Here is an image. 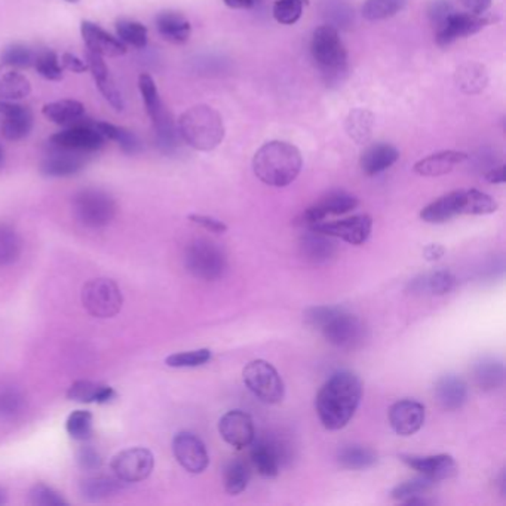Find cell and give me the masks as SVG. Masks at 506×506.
Here are the masks:
<instances>
[{"label": "cell", "mask_w": 506, "mask_h": 506, "mask_svg": "<svg viewBox=\"0 0 506 506\" xmlns=\"http://www.w3.org/2000/svg\"><path fill=\"white\" fill-rule=\"evenodd\" d=\"M125 484L127 483H123L122 479H119L116 475L114 477L92 475V477L82 479L81 493L88 501L100 502L121 492L125 487Z\"/></svg>", "instance_id": "d6a6232c"}, {"label": "cell", "mask_w": 506, "mask_h": 506, "mask_svg": "<svg viewBox=\"0 0 506 506\" xmlns=\"http://www.w3.org/2000/svg\"><path fill=\"white\" fill-rule=\"evenodd\" d=\"M66 2H69V4H78L79 0H66Z\"/></svg>", "instance_id": "e7e4bbea"}, {"label": "cell", "mask_w": 506, "mask_h": 506, "mask_svg": "<svg viewBox=\"0 0 506 506\" xmlns=\"http://www.w3.org/2000/svg\"><path fill=\"white\" fill-rule=\"evenodd\" d=\"M186 269L202 281H215L222 278L228 268L224 251L217 244L208 239H197L191 242L184 254Z\"/></svg>", "instance_id": "52a82bcc"}, {"label": "cell", "mask_w": 506, "mask_h": 506, "mask_svg": "<svg viewBox=\"0 0 506 506\" xmlns=\"http://www.w3.org/2000/svg\"><path fill=\"white\" fill-rule=\"evenodd\" d=\"M30 501L36 506H61L69 503L57 490L43 483L33 486L30 490Z\"/></svg>", "instance_id": "db71d44e"}, {"label": "cell", "mask_w": 506, "mask_h": 506, "mask_svg": "<svg viewBox=\"0 0 506 506\" xmlns=\"http://www.w3.org/2000/svg\"><path fill=\"white\" fill-rule=\"evenodd\" d=\"M219 432L224 441L237 450L250 448L256 440V429L253 419L242 410H230L222 416Z\"/></svg>", "instance_id": "e0dca14e"}, {"label": "cell", "mask_w": 506, "mask_h": 506, "mask_svg": "<svg viewBox=\"0 0 506 506\" xmlns=\"http://www.w3.org/2000/svg\"><path fill=\"white\" fill-rule=\"evenodd\" d=\"M173 453L178 463L191 474H202L210 465L206 444L195 433L178 432L173 440Z\"/></svg>", "instance_id": "4fadbf2b"}, {"label": "cell", "mask_w": 506, "mask_h": 506, "mask_svg": "<svg viewBox=\"0 0 506 506\" xmlns=\"http://www.w3.org/2000/svg\"><path fill=\"white\" fill-rule=\"evenodd\" d=\"M101 463H103V459H101L100 453L97 452L96 448H91V446H83L78 452V465L82 468L83 471L100 470Z\"/></svg>", "instance_id": "9f6ffc18"}, {"label": "cell", "mask_w": 506, "mask_h": 506, "mask_svg": "<svg viewBox=\"0 0 506 506\" xmlns=\"http://www.w3.org/2000/svg\"><path fill=\"white\" fill-rule=\"evenodd\" d=\"M94 417L87 410H76L66 420V431L76 441H87L92 435Z\"/></svg>", "instance_id": "7dc6e473"}, {"label": "cell", "mask_w": 506, "mask_h": 506, "mask_svg": "<svg viewBox=\"0 0 506 506\" xmlns=\"http://www.w3.org/2000/svg\"><path fill=\"white\" fill-rule=\"evenodd\" d=\"M244 384L257 400L265 404H279L285 395V386L278 370L265 360H254L242 371Z\"/></svg>", "instance_id": "8992f818"}, {"label": "cell", "mask_w": 506, "mask_h": 506, "mask_svg": "<svg viewBox=\"0 0 506 506\" xmlns=\"http://www.w3.org/2000/svg\"><path fill=\"white\" fill-rule=\"evenodd\" d=\"M183 142L201 152L214 151L223 142V118L211 105H198L186 110L177 123Z\"/></svg>", "instance_id": "277c9868"}, {"label": "cell", "mask_w": 506, "mask_h": 506, "mask_svg": "<svg viewBox=\"0 0 506 506\" xmlns=\"http://www.w3.org/2000/svg\"><path fill=\"white\" fill-rule=\"evenodd\" d=\"M0 114L4 116L0 131L6 140L19 142L32 133L33 113L27 105H17L11 101H0Z\"/></svg>", "instance_id": "ffe728a7"}, {"label": "cell", "mask_w": 506, "mask_h": 506, "mask_svg": "<svg viewBox=\"0 0 506 506\" xmlns=\"http://www.w3.org/2000/svg\"><path fill=\"white\" fill-rule=\"evenodd\" d=\"M462 215V191L448 193L428 206H424L420 213V219L431 224L446 223L448 220Z\"/></svg>", "instance_id": "83f0119b"}, {"label": "cell", "mask_w": 506, "mask_h": 506, "mask_svg": "<svg viewBox=\"0 0 506 506\" xmlns=\"http://www.w3.org/2000/svg\"><path fill=\"white\" fill-rule=\"evenodd\" d=\"M459 2L472 14H486L492 5V0H459Z\"/></svg>", "instance_id": "91938a15"}, {"label": "cell", "mask_w": 506, "mask_h": 506, "mask_svg": "<svg viewBox=\"0 0 506 506\" xmlns=\"http://www.w3.org/2000/svg\"><path fill=\"white\" fill-rule=\"evenodd\" d=\"M497 211V202L477 189L462 191V215H487Z\"/></svg>", "instance_id": "f35d334b"}, {"label": "cell", "mask_w": 506, "mask_h": 506, "mask_svg": "<svg viewBox=\"0 0 506 506\" xmlns=\"http://www.w3.org/2000/svg\"><path fill=\"white\" fill-rule=\"evenodd\" d=\"M444 254H446V248L438 244H431L424 251V259L428 261H440Z\"/></svg>", "instance_id": "94428289"}, {"label": "cell", "mask_w": 506, "mask_h": 506, "mask_svg": "<svg viewBox=\"0 0 506 506\" xmlns=\"http://www.w3.org/2000/svg\"><path fill=\"white\" fill-rule=\"evenodd\" d=\"M360 201L354 195L346 192H330L324 198H321L320 201L309 206L305 213L301 214L300 224L309 228L314 224L324 222L329 215L346 214L349 211L355 210Z\"/></svg>", "instance_id": "2e32d148"}, {"label": "cell", "mask_w": 506, "mask_h": 506, "mask_svg": "<svg viewBox=\"0 0 506 506\" xmlns=\"http://www.w3.org/2000/svg\"><path fill=\"white\" fill-rule=\"evenodd\" d=\"M490 23H493V19L487 14H472V12L455 11L446 19V23L437 28V43L440 46H448L457 39L479 33Z\"/></svg>", "instance_id": "5bb4252c"}, {"label": "cell", "mask_w": 506, "mask_h": 506, "mask_svg": "<svg viewBox=\"0 0 506 506\" xmlns=\"http://www.w3.org/2000/svg\"><path fill=\"white\" fill-rule=\"evenodd\" d=\"M468 155L463 152L444 151L416 162L415 173L422 177H440L452 173L457 165L463 164Z\"/></svg>", "instance_id": "4316f807"}, {"label": "cell", "mask_w": 506, "mask_h": 506, "mask_svg": "<svg viewBox=\"0 0 506 506\" xmlns=\"http://www.w3.org/2000/svg\"><path fill=\"white\" fill-rule=\"evenodd\" d=\"M112 471L123 483H140L146 479L155 466V457L151 450L143 448H128L118 453L112 459Z\"/></svg>", "instance_id": "30bf717a"}, {"label": "cell", "mask_w": 506, "mask_h": 506, "mask_svg": "<svg viewBox=\"0 0 506 506\" xmlns=\"http://www.w3.org/2000/svg\"><path fill=\"white\" fill-rule=\"evenodd\" d=\"M213 358L210 349H197V351L178 352L165 360V364L173 369H193L206 364Z\"/></svg>", "instance_id": "681fc988"}, {"label": "cell", "mask_w": 506, "mask_h": 506, "mask_svg": "<svg viewBox=\"0 0 506 506\" xmlns=\"http://www.w3.org/2000/svg\"><path fill=\"white\" fill-rule=\"evenodd\" d=\"M310 54L327 82H338L347 70V52L338 28L321 26L316 28L310 42Z\"/></svg>", "instance_id": "5b68a950"}, {"label": "cell", "mask_w": 506, "mask_h": 506, "mask_svg": "<svg viewBox=\"0 0 506 506\" xmlns=\"http://www.w3.org/2000/svg\"><path fill=\"white\" fill-rule=\"evenodd\" d=\"M105 138L97 131L94 122H82V119L50 138V144L52 146L83 152V153L100 151L101 147L105 146Z\"/></svg>", "instance_id": "8fae6325"}, {"label": "cell", "mask_w": 506, "mask_h": 506, "mask_svg": "<svg viewBox=\"0 0 506 506\" xmlns=\"http://www.w3.org/2000/svg\"><path fill=\"white\" fill-rule=\"evenodd\" d=\"M119 41L128 43L134 48H144L147 45V28L133 19H119L116 23Z\"/></svg>", "instance_id": "f6af8a7d"}, {"label": "cell", "mask_w": 506, "mask_h": 506, "mask_svg": "<svg viewBox=\"0 0 506 506\" xmlns=\"http://www.w3.org/2000/svg\"><path fill=\"white\" fill-rule=\"evenodd\" d=\"M138 88H140L143 101H144L147 113L151 116L153 125L160 123V121H164L169 113L165 110L164 105H162V101H160V92H158L155 81H153L151 74H140V78H138Z\"/></svg>", "instance_id": "74e56055"}, {"label": "cell", "mask_w": 506, "mask_h": 506, "mask_svg": "<svg viewBox=\"0 0 506 506\" xmlns=\"http://www.w3.org/2000/svg\"><path fill=\"white\" fill-rule=\"evenodd\" d=\"M456 287V276L448 270H435L431 274L420 275L410 283L413 294L444 296Z\"/></svg>", "instance_id": "f1b7e54d"}, {"label": "cell", "mask_w": 506, "mask_h": 506, "mask_svg": "<svg viewBox=\"0 0 506 506\" xmlns=\"http://www.w3.org/2000/svg\"><path fill=\"white\" fill-rule=\"evenodd\" d=\"M88 155L83 152L70 151L50 144V151L42 160L41 173L46 177H70L85 168Z\"/></svg>", "instance_id": "9a60e30c"}, {"label": "cell", "mask_w": 506, "mask_h": 506, "mask_svg": "<svg viewBox=\"0 0 506 506\" xmlns=\"http://www.w3.org/2000/svg\"><path fill=\"white\" fill-rule=\"evenodd\" d=\"M42 113L57 125H74L83 119L85 105L78 100H59L43 105Z\"/></svg>", "instance_id": "e575fe53"}, {"label": "cell", "mask_w": 506, "mask_h": 506, "mask_svg": "<svg viewBox=\"0 0 506 506\" xmlns=\"http://www.w3.org/2000/svg\"><path fill=\"white\" fill-rule=\"evenodd\" d=\"M305 320L320 330L327 342L340 349H356L364 343L365 327L355 315L338 306H315L306 310Z\"/></svg>", "instance_id": "7a4b0ae2"}, {"label": "cell", "mask_w": 506, "mask_h": 506, "mask_svg": "<svg viewBox=\"0 0 506 506\" xmlns=\"http://www.w3.org/2000/svg\"><path fill=\"white\" fill-rule=\"evenodd\" d=\"M398 160L400 152L397 147L388 143H378L365 149L364 153L361 155L360 165L365 175L373 177L391 168Z\"/></svg>", "instance_id": "484cf974"}, {"label": "cell", "mask_w": 506, "mask_h": 506, "mask_svg": "<svg viewBox=\"0 0 506 506\" xmlns=\"http://www.w3.org/2000/svg\"><path fill=\"white\" fill-rule=\"evenodd\" d=\"M23 251V241L19 232L8 224H0V266L12 265Z\"/></svg>", "instance_id": "60d3db41"}, {"label": "cell", "mask_w": 506, "mask_h": 506, "mask_svg": "<svg viewBox=\"0 0 506 506\" xmlns=\"http://www.w3.org/2000/svg\"><path fill=\"white\" fill-rule=\"evenodd\" d=\"M94 127L105 140L118 143V146L122 149L123 153L137 155L142 152V142L138 140L137 136L133 131L123 128V127H116L113 123L109 122H94Z\"/></svg>", "instance_id": "8d00e7d4"}, {"label": "cell", "mask_w": 506, "mask_h": 506, "mask_svg": "<svg viewBox=\"0 0 506 506\" xmlns=\"http://www.w3.org/2000/svg\"><path fill=\"white\" fill-rule=\"evenodd\" d=\"M8 501V494H6V490L4 487H0V505H4Z\"/></svg>", "instance_id": "be15d7a7"}, {"label": "cell", "mask_w": 506, "mask_h": 506, "mask_svg": "<svg viewBox=\"0 0 506 506\" xmlns=\"http://www.w3.org/2000/svg\"><path fill=\"white\" fill-rule=\"evenodd\" d=\"M306 0H276L275 2L274 19L284 26H292L300 19Z\"/></svg>", "instance_id": "816d5d0a"}, {"label": "cell", "mask_w": 506, "mask_h": 506, "mask_svg": "<svg viewBox=\"0 0 506 506\" xmlns=\"http://www.w3.org/2000/svg\"><path fill=\"white\" fill-rule=\"evenodd\" d=\"M81 299L88 314L100 320L113 318L122 309V292L113 279L96 278L88 281L83 285Z\"/></svg>", "instance_id": "9c48e42d"}, {"label": "cell", "mask_w": 506, "mask_h": 506, "mask_svg": "<svg viewBox=\"0 0 506 506\" xmlns=\"http://www.w3.org/2000/svg\"><path fill=\"white\" fill-rule=\"evenodd\" d=\"M189 220L192 223L201 226V228L206 229L211 233H226L228 232V226L220 222V220L214 219V217H208V215L201 214H191L189 215Z\"/></svg>", "instance_id": "6f0895ef"}, {"label": "cell", "mask_w": 506, "mask_h": 506, "mask_svg": "<svg viewBox=\"0 0 506 506\" xmlns=\"http://www.w3.org/2000/svg\"><path fill=\"white\" fill-rule=\"evenodd\" d=\"M303 167V158L296 146L285 142H269L256 152L253 169L256 177L268 186L292 184Z\"/></svg>", "instance_id": "3957f363"}, {"label": "cell", "mask_w": 506, "mask_h": 506, "mask_svg": "<svg viewBox=\"0 0 506 506\" xmlns=\"http://www.w3.org/2000/svg\"><path fill=\"white\" fill-rule=\"evenodd\" d=\"M474 380L484 393H493L502 388L505 384V369L501 361L493 360V358H483L479 362H475Z\"/></svg>", "instance_id": "1f68e13d"}, {"label": "cell", "mask_w": 506, "mask_h": 506, "mask_svg": "<svg viewBox=\"0 0 506 506\" xmlns=\"http://www.w3.org/2000/svg\"><path fill=\"white\" fill-rule=\"evenodd\" d=\"M35 57L36 54L33 52L32 48H28L24 43H12V45L6 46L0 59L4 66H10L14 69H27L35 63Z\"/></svg>", "instance_id": "c3c4849f"}, {"label": "cell", "mask_w": 506, "mask_h": 506, "mask_svg": "<svg viewBox=\"0 0 506 506\" xmlns=\"http://www.w3.org/2000/svg\"><path fill=\"white\" fill-rule=\"evenodd\" d=\"M156 28L165 41L184 43L191 37L192 26L186 17L174 11H165L156 17Z\"/></svg>", "instance_id": "4dcf8cb0"}, {"label": "cell", "mask_w": 506, "mask_h": 506, "mask_svg": "<svg viewBox=\"0 0 506 506\" xmlns=\"http://www.w3.org/2000/svg\"><path fill=\"white\" fill-rule=\"evenodd\" d=\"M338 462L345 470H369L378 463V453L364 446L351 444L339 450Z\"/></svg>", "instance_id": "d590c367"}, {"label": "cell", "mask_w": 506, "mask_h": 506, "mask_svg": "<svg viewBox=\"0 0 506 506\" xmlns=\"http://www.w3.org/2000/svg\"><path fill=\"white\" fill-rule=\"evenodd\" d=\"M400 459L409 468L417 471L422 477L432 479L435 483L453 479L457 475L456 462L450 455H432V456L400 455Z\"/></svg>", "instance_id": "ac0fdd59"}, {"label": "cell", "mask_w": 506, "mask_h": 506, "mask_svg": "<svg viewBox=\"0 0 506 506\" xmlns=\"http://www.w3.org/2000/svg\"><path fill=\"white\" fill-rule=\"evenodd\" d=\"M88 69L91 70L92 78L96 81L97 87L109 105L116 110L123 109L122 94L119 91L118 85L114 82L113 76L110 74L109 67L105 66V59L100 55L87 51Z\"/></svg>", "instance_id": "cb8c5ba5"}, {"label": "cell", "mask_w": 506, "mask_h": 506, "mask_svg": "<svg viewBox=\"0 0 506 506\" xmlns=\"http://www.w3.org/2000/svg\"><path fill=\"white\" fill-rule=\"evenodd\" d=\"M250 468L245 462L239 461V459L230 462L224 470V490L229 494L237 496L245 490L246 486L250 483Z\"/></svg>", "instance_id": "7bdbcfd3"}, {"label": "cell", "mask_w": 506, "mask_h": 506, "mask_svg": "<svg viewBox=\"0 0 506 506\" xmlns=\"http://www.w3.org/2000/svg\"><path fill=\"white\" fill-rule=\"evenodd\" d=\"M32 92V85L24 74L10 72L0 78V100L14 101L26 98Z\"/></svg>", "instance_id": "b9f144b4"}, {"label": "cell", "mask_w": 506, "mask_h": 506, "mask_svg": "<svg viewBox=\"0 0 506 506\" xmlns=\"http://www.w3.org/2000/svg\"><path fill=\"white\" fill-rule=\"evenodd\" d=\"M486 180L492 184H503L505 183V165H499L486 174Z\"/></svg>", "instance_id": "6125c7cd"}, {"label": "cell", "mask_w": 506, "mask_h": 506, "mask_svg": "<svg viewBox=\"0 0 506 506\" xmlns=\"http://www.w3.org/2000/svg\"><path fill=\"white\" fill-rule=\"evenodd\" d=\"M362 384L351 371H338L323 385L316 397V413L329 431H339L351 422L360 407Z\"/></svg>", "instance_id": "6da1fadb"}, {"label": "cell", "mask_w": 506, "mask_h": 506, "mask_svg": "<svg viewBox=\"0 0 506 506\" xmlns=\"http://www.w3.org/2000/svg\"><path fill=\"white\" fill-rule=\"evenodd\" d=\"M453 12H455V8L448 0H432L428 8L429 19L437 28L441 27Z\"/></svg>", "instance_id": "11a10c76"}, {"label": "cell", "mask_w": 506, "mask_h": 506, "mask_svg": "<svg viewBox=\"0 0 506 506\" xmlns=\"http://www.w3.org/2000/svg\"><path fill=\"white\" fill-rule=\"evenodd\" d=\"M433 487H435V481L426 477H419V479H409V481L398 484L397 487L391 492V497L407 505H428V503H432V501H429L426 496L429 492H432Z\"/></svg>", "instance_id": "f546056e"}, {"label": "cell", "mask_w": 506, "mask_h": 506, "mask_svg": "<svg viewBox=\"0 0 506 506\" xmlns=\"http://www.w3.org/2000/svg\"><path fill=\"white\" fill-rule=\"evenodd\" d=\"M113 388H110L107 385L97 384L91 380H78L70 386L67 391V398L70 401L85 402V404H105L110 400H113Z\"/></svg>", "instance_id": "836d02e7"}, {"label": "cell", "mask_w": 506, "mask_h": 506, "mask_svg": "<svg viewBox=\"0 0 506 506\" xmlns=\"http://www.w3.org/2000/svg\"><path fill=\"white\" fill-rule=\"evenodd\" d=\"M2 158H4V152L0 149V162H2Z\"/></svg>", "instance_id": "03108f58"}, {"label": "cell", "mask_w": 506, "mask_h": 506, "mask_svg": "<svg viewBox=\"0 0 506 506\" xmlns=\"http://www.w3.org/2000/svg\"><path fill=\"white\" fill-rule=\"evenodd\" d=\"M61 66L65 69L74 72V74H83V72L88 70L87 63H83L82 59L78 58L72 52H65V54L61 55Z\"/></svg>", "instance_id": "680465c9"}, {"label": "cell", "mask_w": 506, "mask_h": 506, "mask_svg": "<svg viewBox=\"0 0 506 506\" xmlns=\"http://www.w3.org/2000/svg\"><path fill=\"white\" fill-rule=\"evenodd\" d=\"M116 202L100 189H83L74 197V217L88 228H105L116 217Z\"/></svg>", "instance_id": "ba28073f"}, {"label": "cell", "mask_w": 506, "mask_h": 506, "mask_svg": "<svg viewBox=\"0 0 506 506\" xmlns=\"http://www.w3.org/2000/svg\"><path fill=\"white\" fill-rule=\"evenodd\" d=\"M82 39L88 51L100 57H121L127 54V46L122 42L105 32V28L91 21H82L81 24Z\"/></svg>", "instance_id": "7402d4cb"}, {"label": "cell", "mask_w": 506, "mask_h": 506, "mask_svg": "<svg viewBox=\"0 0 506 506\" xmlns=\"http://www.w3.org/2000/svg\"><path fill=\"white\" fill-rule=\"evenodd\" d=\"M33 66L42 78L48 79V81L63 79V66L59 65L58 54L55 51H39L35 57Z\"/></svg>", "instance_id": "bcb514c9"}, {"label": "cell", "mask_w": 506, "mask_h": 506, "mask_svg": "<svg viewBox=\"0 0 506 506\" xmlns=\"http://www.w3.org/2000/svg\"><path fill=\"white\" fill-rule=\"evenodd\" d=\"M374 118L369 110H352L346 118V133L358 144L367 143L373 133Z\"/></svg>", "instance_id": "ab89813d"}, {"label": "cell", "mask_w": 506, "mask_h": 506, "mask_svg": "<svg viewBox=\"0 0 506 506\" xmlns=\"http://www.w3.org/2000/svg\"><path fill=\"white\" fill-rule=\"evenodd\" d=\"M426 411L424 404L415 400H401L389 409V424L401 437H410L419 432L424 424Z\"/></svg>", "instance_id": "d6986e66"}, {"label": "cell", "mask_w": 506, "mask_h": 506, "mask_svg": "<svg viewBox=\"0 0 506 506\" xmlns=\"http://www.w3.org/2000/svg\"><path fill=\"white\" fill-rule=\"evenodd\" d=\"M407 0H365L362 15L370 21L391 19L404 10Z\"/></svg>", "instance_id": "ee69618b"}, {"label": "cell", "mask_w": 506, "mask_h": 506, "mask_svg": "<svg viewBox=\"0 0 506 506\" xmlns=\"http://www.w3.org/2000/svg\"><path fill=\"white\" fill-rule=\"evenodd\" d=\"M24 398L15 389L0 391V419H15L23 411Z\"/></svg>", "instance_id": "f5cc1de1"}, {"label": "cell", "mask_w": 506, "mask_h": 506, "mask_svg": "<svg viewBox=\"0 0 506 506\" xmlns=\"http://www.w3.org/2000/svg\"><path fill=\"white\" fill-rule=\"evenodd\" d=\"M310 230L324 233L327 237H339L342 241L361 245L370 237L373 229V220L367 214L354 215L349 219L338 220V222H320L309 226Z\"/></svg>", "instance_id": "7c38bea8"}, {"label": "cell", "mask_w": 506, "mask_h": 506, "mask_svg": "<svg viewBox=\"0 0 506 506\" xmlns=\"http://www.w3.org/2000/svg\"><path fill=\"white\" fill-rule=\"evenodd\" d=\"M457 79L463 91L479 92L486 87L487 74L481 66L471 63V65L461 67V70L457 72Z\"/></svg>", "instance_id": "f907efd6"}, {"label": "cell", "mask_w": 506, "mask_h": 506, "mask_svg": "<svg viewBox=\"0 0 506 506\" xmlns=\"http://www.w3.org/2000/svg\"><path fill=\"white\" fill-rule=\"evenodd\" d=\"M283 444L270 440H254L251 444V462L259 474L274 479L283 465Z\"/></svg>", "instance_id": "44dd1931"}, {"label": "cell", "mask_w": 506, "mask_h": 506, "mask_svg": "<svg viewBox=\"0 0 506 506\" xmlns=\"http://www.w3.org/2000/svg\"><path fill=\"white\" fill-rule=\"evenodd\" d=\"M435 398L444 410H459L468 400V385L457 374H446L435 384Z\"/></svg>", "instance_id": "603a6c76"}, {"label": "cell", "mask_w": 506, "mask_h": 506, "mask_svg": "<svg viewBox=\"0 0 506 506\" xmlns=\"http://www.w3.org/2000/svg\"><path fill=\"white\" fill-rule=\"evenodd\" d=\"M299 246H300L303 259L309 263H314V265L327 263L338 253V246L334 244L331 237H327L324 233L316 232V230H310V229H307V232L301 235Z\"/></svg>", "instance_id": "d4e9b609"}]
</instances>
